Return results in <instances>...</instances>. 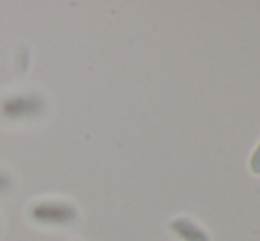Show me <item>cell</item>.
Here are the masks:
<instances>
[{"label":"cell","mask_w":260,"mask_h":241,"mask_svg":"<svg viewBox=\"0 0 260 241\" xmlns=\"http://www.w3.org/2000/svg\"><path fill=\"white\" fill-rule=\"evenodd\" d=\"M32 215L36 220L46 224H66L76 217V211L68 204H41L34 207Z\"/></svg>","instance_id":"6da1fadb"},{"label":"cell","mask_w":260,"mask_h":241,"mask_svg":"<svg viewBox=\"0 0 260 241\" xmlns=\"http://www.w3.org/2000/svg\"><path fill=\"white\" fill-rule=\"evenodd\" d=\"M170 231L182 241H209L207 232L202 231L193 220L184 217L174 218L170 222Z\"/></svg>","instance_id":"7a4b0ae2"},{"label":"cell","mask_w":260,"mask_h":241,"mask_svg":"<svg viewBox=\"0 0 260 241\" xmlns=\"http://www.w3.org/2000/svg\"><path fill=\"white\" fill-rule=\"evenodd\" d=\"M250 169L253 174L260 176V142H258L257 149L253 151V156H251V160H250Z\"/></svg>","instance_id":"3957f363"}]
</instances>
